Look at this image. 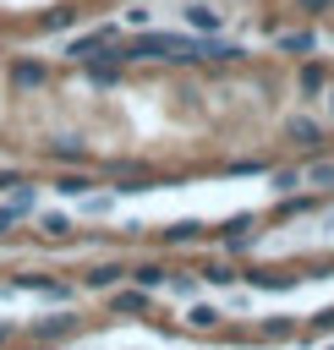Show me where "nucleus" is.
Returning a JSON list of instances; mask_svg holds the SVG:
<instances>
[{
    "label": "nucleus",
    "mask_w": 334,
    "mask_h": 350,
    "mask_svg": "<svg viewBox=\"0 0 334 350\" xmlns=\"http://www.w3.org/2000/svg\"><path fill=\"white\" fill-rule=\"evenodd\" d=\"M110 44H115V27H93V33H82V38H71L66 55H71V60H88L93 49H110Z\"/></svg>",
    "instance_id": "f257e3e1"
},
{
    "label": "nucleus",
    "mask_w": 334,
    "mask_h": 350,
    "mask_svg": "<svg viewBox=\"0 0 334 350\" xmlns=\"http://www.w3.org/2000/svg\"><path fill=\"white\" fill-rule=\"evenodd\" d=\"M49 82V66L44 60H16L11 66V88H44Z\"/></svg>",
    "instance_id": "f03ea898"
},
{
    "label": "nucleus",
    "mask_w": 334,
    "mask_h": 350,
    "mask_svg": "<svg viewBox=\"0 0 334 350\" xmlns=\"http://www.w3.org/2000/svg\"><path fill=\"white\" fill-rule=\"evenodd\" d=\"M120 279H126V262H99V268H88V273H82V284H88V290H115Z\"/></svg>",
    "instance_id": "7ed1b4c3"
},
{
    "label": "nucleus",
    "mask_w": 334,
    "mask_h": 350,
    "mask_svg": "<svg viewBox=\"0 0 334 350\" xmlns=\"http://www.w3.org/2000/svg\"><path fill=\"white\" fill-rule=\"evenodd\" d=\"M285 137H290L296 148H318V137H323V131H318V120H307V115H290V120H285Z\"/></svg>",
    "instance_id": "20e7f679"
},
{
    "label": "nucleus",
    "mask_w": 334,
    "mask_h": 350,
    "mask_svg": "<svg viewBox=\"0 0 334 350\" xmlns=\"http://www.w3.org/2000/svg\"><path fill=\"white\" fill-rule=\"evenodd\" d=\"M186 27H192V33H219V11L203 5V0H192V5H186Z\"/></svg>",
    "instance_id": "39448f33"
},
{
    "label": "nucleus",
    "mask_w": 334,
    "mask_h": 350,
    "mask_svg": "<svg viewBox=\"0 0 334 350\" xmlns=\"http://www.w3.org/2000/svg\"><path fill=\"white\" fill-rule=\"evenodd\" d=\"M88 82H93V88H115V82H120V60H93V55H88Z\"/></svg>",
    "instance_id": "423d86ee"
},
{
    "label": "nucleus",
    "mask_w": 334,
    "mask_h": 350,
    "mask_svg": "<svg viewBox=\"0 0 334 350\" xmlns=\"http://www.w3.org/2000/svg\"><path fill=\"white\" fill-rule=\"evenodd\" d=\"M33 334H38V339H49V345H55V339H66V334H77V317H71V312H60V317H44V323H38V328H33Z\"/></svg>",
    "instance_id": "0eeeda50"
},
{
    "label": "nucleus",
    "mask_w": 334,
    "mask_h": 350,
    "mask_svg": "<svg viewBox=\"0 0 334 350\" xmlns=\"http://www.w3.org/2000/svg\"><path fill=\"white\" fill-rule=\"evenodd\" d=\"M49 159H55V164H82L88 148H82L77 137H60V142H49Z\"/></svg>",
    "instance_id": "6e6552de"
},
{
    "label": "nucleus",
    "mask_w": 334,
    "mask_h": 350,
    "mask_svg": "<svg viewBox=\"0 0 334 350\" xmlns=\"http://www.w3.org/2000/svg\"><path fill=\"white\" fill-rule=\"evenodd\" d=\"M88 186H93V175H82V170H66V175H55V191H60V197H82Z\"/></svg>",
    "instance_id": "1a4fd4ad"
},
{
    "label": "nucleus",
    "mask_w": 334,
    "mask_h": 350,
    "mask_svg": "<svg viewBox=\"0 0 334 350\" xmlns=\"http://www.w3.org/2000/svg\"><path fill=\"white\" fill-rule=\"evenodd\" d=\"M126 273H131L142 290H159V284L170 279V273H164V262H137V268H126Z\"/></svg>",
    "instance_id": "9d476101"
},
{
    "label": "nucleus",
    "mask_w": 334,
    "mask_h": 350,
    "mask_svg": "<svg viewBox=\"0 0 334 350\" xmlns=\"http://www.w3.org/2000/svg\"><path fill=\"white\" fill-rule=\"evenodd\" d=\"M110 306H115V312H126V317H131V312H148V290H142V284H137V290H115V301H110Z\"/></svg>",
    "instance_id": "9b49d317"
},
{
    "label": "nucleus",
    "mask_w": 334,
    "mask_h": 350,
    "mask_svg": "<svg viewBox=\"0 0 334 350\" xmlns=\"http://www.w3.org/2000/svg\"><path fill=\"white\" fill-rule=\"evenodd\" d=\"M197 235H203V224H197V219H175V224L164 230V241H170V246H186V241H197Z\"/></svg>",
    "instance_id": "f8f14e48"
},
{
    "label": "nucleus",
    "mask_w": 334,
    "mask_h": 350,
    "mask_svg": "<svg viewBox=\"0 0 334 350\" xmlns=\"http://www.w3.org/2000/svg\"><path fill=\"white\" fill-rule=\"evenodd\" d=\"M252 284H257V290H290L296 273H252Z\"/></svg>",
    "instance_id": "ddd939ff"
},
{
    "label": "nucleus",
    "mask_w": 334,
    "mask_h": 350,
    "mask_svg": "<svg viewBox=\"0 0 334 350\" xmlns=\"http://www.w3.org/2000/svg\"><path fill=\"white\" fill-rule=\"evenodd\" d=\"M279 49H285V55H307V49H312V33H285Z\"/></svg>",
    "instance_id": "4468645a"
},
{
    "label": "nucleus",
    "mask_w": 334,
    "mask_h": 350,
    "mask_svg": "<svg viewBox=\"0 0 334 350\" xmlns=\"http://www.w3.org/2000/svg\"><path fill=\"white\" fill-rule=\"evenodd\" d=\"M203 279H208V284H235V268H230V262H208Z\"/></svg>",
    "instance_id": "2eb2a0df"
},
{
    "label": "nucleus",
    "mask_w": 334,
    "mask_h": 350,
    "mask_svg": "<svg viewBox=\"0 0 334 350\" xmlns=\"http://www.w3.org/2000/svg\"><path fill=\"white\" fill-rule=\"evenodd\" d=\"M301 180L307 186H334V164H312V170H301Z\"/></svg>",
    "instance_id": "dca6fc26"
},
{
    "label": "nucleus",
    "mask_w": 334,
    "mask_h": 350,
    "mask_svg": "<svg viewBox=\"0 0 334 350\" xmlns=\"http://www.w3.org/2000/svg\"><path fill=\"white\" fill-rule=\"evenodd\" d=\"M186 323H192V328H214V323H219V312H214V306H192V312H186Z\"/></svg>",
    "instance_id": "f3484780"
},
{
    "label": "nucleus",
    "mask_w": 334,
    "mask_h": 350,
    "mask_svg": "<svg viewBox=\"0 0 334 350\" xmlns=\"http://www.w3.org/2000/svg\"><path fill=\"white\" fill-rule=\"evenodd\" d=\"M71 22H77V11H66V5H60V11H49V16H44V27H49V33H60V27H71Z\"/></svg>",
    "instance_id": "a211bd4d"
},
{
    "label": "nucleus",
    "mask_w": 334,
    "mask_h": 350,
    "mask_svg": "<svg viewBox=\"0 0 334 350\" xmlns=\"http://www.w3.org/2000/svg\"><path fill=\"white\" fill-rule=\"evenodd\" d=\"M323 88V66H301V93H318Z\"/></svg>",
    "instance_id": "6ab92c4d"
},
{
    "label": "nucleus",
    "mask_w": 334,
    "mask_h": 350,
    "mask_svg": "<svg viewBox=\"0 0 334 350\" xmlns=\"http://www.w3.org/2000/svg\"><path fill=\"white\" fill-rule=\"evenodd\" d=\"M296 186H307L301 170H279V175H274V191H296Z\"/></svg>",
    "instance_id": "aec40b11"
},
{
    "label": "nucleus",
    "mask_w": 334,
    "mask_h": 350,
    "mask_svg": "<svg viewBox=\"0 0 334 350\" xmlns=\"http://www.w3.org/2000/svg\"><path fill=\"white\" fill-rule=\"evenodd\" d=\"M263 334H268V339H290V334H296V323H285V317H268V323H263Z\"/></svg>",
    "instance_id": "412c9836"
},
{
    "label": "nucleus",
    "mask_w": 334,
    "mask_h": 350,
    "mask_svg": "<svg viewBox=\"0 0 334 350\" xmlns=\"http://www.w3.org/2000/svg\"><path fill=\"white\" fill-rule=\"evenodd\" d=\"M44 230H49V235H66L71 219H66V213H44Z\"/></svg>",
    "instance_id": "4be33fe9"
},
{
    "label": "nucleus",
    "mask_w": 334,
    "mask_h": 350,
    "mask_svg": "<svg viewBox=\"0 0 334 350\" xmlns=\"http://www.w3.org/2000/svg\"><path fill=\"white\" fill-rule=\"evenodd\" d=\"M16 219H22V213H16L11 202H0V235H11V230H16Z\"/></svg>",
    "instance_id": "5701e85b"
},
{
    "label": "nucleus",
    "mask_w": 334,
    "mask_h": 350,
    "mask_svg": "<svg viewBox=\"0 0 334 350\" xmlns=\"http://www.w3.org/2000/svg\"><path fill=\"white\" fill-rule=\"evenodd\" d=\"M296 5H301V11H329L334 0H296Z\"/></svg>",
    "instance_id": "b1692460"
},
{
    "label": "nucleus",
    "mask_w": 334,
    "mask_h": 350,
    "mask_svg": "<svg viewBox=\"0 0 334 350\" xmlns=\"http://www.w3.org/2000/svg\"><path fill=\"white\" fill-rule=\"evenodd\" d=\"M16 180H22V175H11V170H0V191H5V186H16Z\"/></svg>",
    "instance_id": "393cba45"
},
{
    "label": "nucleus",
    "mask_w": 334,
    "mask_h": 350,
    "mask_svg": "<svg viewBox=\"0 0 334 350\" xmlns=\"http://www.w3.org/2000/svg\"><path fill=\"white\" fill-rule=\"evenodd\" d=\"M312 323H318V328H334V312H318Z\"/></svg>",
    "instance_id": "a878e982"
},
{
    "label": "nucleus",
    "mask_w": 334,
    "mask_h": 350,
    "mask_svg": "<svg viewBox=\"0 0 334 350\" xmlns=\"http://www.w3.org/2000/svg\"><path fill=\"white\" fill-rule=\"evenodd\" d=\"M22 350H55V345H49V339H38V345H22Z\"/></svg>",
    "instance_id": "bb28decb"
},
{
    "label": "nucleus",
    "mask_w": 334,
    "mask_h": 350,
    "mask_svg": "<svg viewBox=\"0 0 334 350\" xmlns=\"http://www.w3.org/2000/svg\"><path fill=\"white\" fill-rule=\"evenodd\" d=\"M0 339H11V323H0Z\"/></svg>",
    "instance_id": "cd10ccee"
},
{
    "label": "nucleus",
    "mask_w": 334,
    "mask_h": 350,
    "mask_svg": "<svg viewBox=\"0 0 334 350\" xmlns=\"http://www.w3.org/2000/svg\"><path fill=\"white\" fill-rule=\"evenodd\" d=\"M329 109H334V88H329Z\"/></svg>",
    "instance_id": "c85d7f7f"
}]
</instances>
